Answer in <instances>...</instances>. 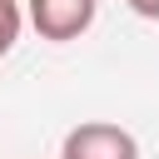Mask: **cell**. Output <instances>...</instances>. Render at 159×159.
<instances>
[{
    "label": "cell",
    "mask_w": 159,
    "mask_h": 159,
    "mask_svg": "<svg viewBox=\"0 0 159 159\" xmlns=\"http://www.w3.org/2000/svg\"><path fill=\"white\" fill-rule=\"evenodd\" d=\"M15 40H20V10L15 0H0V55H10Z\"/></svg>",
    "instance_id": "obj_3"
},
{
    "label": "cell",
    "mask_w": 159,
    "mask_h": 159,
    "mask_svg": "<svg viewBox=\"0 0 159 159\" xmlns=\"http://www.w3.org/2000/svg\"><path fill=\"white\" fill-rule=\"evenodd\" d=\"M30 25L40 40H75L94 25V0H30Z\"/></svg>",
    "instance_id": "obj_2"
},
{
    "label": "cell",
    "mask_w": 159,
    "mask_h": 159,
    "mask_svg": "<svg viewBox=\"0 0 159 159\" xmlns=\"http://www.w3.org/2000/svg\"><path fill=\"white\" fill-rule=\"evenodd\" d=\"M129 10L144 15V20H159V0H129Z\"/></svg>",
    "instance_id": "obj_4"
},
{
    "label": "cell",
    "mask_w": 159,
    "mask_h": 159,
    "mask_svg": "<svg viewBox=\"0 0 159 159\" xmlns=\"http://www.w3.org/2000/svg\"><path fill=\"white\" fill-rule=\"evenodd\" d=\"M60 159H139V144H134V134H129V129L89 119V124H80V129H70V134H65Z\"/></svg>",
    "instance_id": "obj_1"
}]
</instances>
